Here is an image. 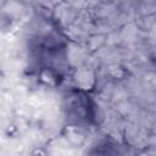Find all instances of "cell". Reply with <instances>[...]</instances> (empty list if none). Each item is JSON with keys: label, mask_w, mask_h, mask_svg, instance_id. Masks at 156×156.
<instances>
[{"label": "cell", "mask_w": 156, "mask_h": 156, "mask_svg": "<svg viewBox=\"0 0 156 156\" xmlns=\"http://www.w3.org/2000/svg\"><path fill=\"white\" fill-rule=\"evenodd\" d=\"M65 111L72 124L91 123L95 117V108L87 91L73 89L65 96Z\"/></svg>", "instance_id": "6da1fadb"}, {"label": "cell", "mask_w": 156, "mask_h": 156, "mask_svg": "<svg viewBox=\"0 0 156 156\" xmlns=\"http://www.w3.org/2000/svg\"><path fill=\"white\" fill-rule=\"evenodd\" d=\"M88 156H119L118 146L111 140H101L96 145H94Z\"/></svg>", "instance_id": "7a4b0ae2"}, {"label": "cell", "mask_w": 156, "mask_h": 156, "mask_svg": "<svg viewBox=\"0 0 156 156\" xmlns=\"http://www.w3.org/2000/svg\"><path fill=\"white\" fill-rule=\"evenodd\" d=\"M39 79L43 84L48 87H56V85H60L61 83V74L54 67L44 66L39 71Z\"/></svg>", "instance_id": "3957f363"}, {"label": "cell", "mask_w": 156, "mask_h": 156, "mask_svg": "<svg viewBox=\"0 0 156 156\" xmlns=\"http://www.w3.org/2000/svg\"><path fill=\"white\" fill-rule=\"evenodd\" d=\"M10 24V21H9V17L4 13H0V30L1 29H5L7 28Z\"/></svg>", "instance_id": "277c9868"}]
</instances>
